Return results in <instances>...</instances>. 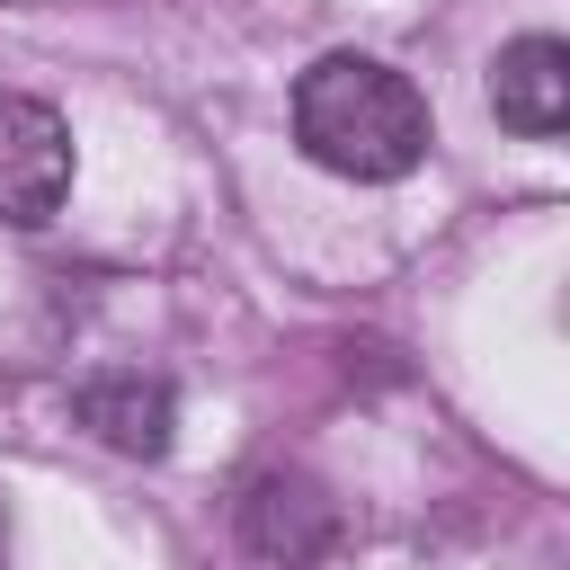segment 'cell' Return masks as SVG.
I'll use <instances>...</instances> for the list:
<instances>
[{
	"label": "cell",
	"instance_id": "cell-1",
	"mask_svg": "<svg viewBox=\"0 0 570 570\" xmlns=\"http://www.w3.org/2000/svg\"><path fill=\"white\" fill-rule=\"evenodd\" d=\"M294 142L330 178L383 187L428 160V98L374 53H321L294 80Z\"/></svg>",
	"mask_w": 570,
	"mask_h": 570
},
{
	"label": "cell",
	"instance_id": "cell-2",
	"mask_svg": "<svg viewBox=\"0 0 570 570\" xmlns=\"http://www.w3.org/2000/svg\"><path fill=\"white\" fill-rule=\"evenodd\" d=\"M71 196V125L27 98V89H0V214L9 223H53Z\"/></svg>",
	"mask_w": 570,
	"mask_h": 570
},
{
	"label": "cell",
	"instance_id": "cell-3",
	"mask_svg": "<svg viewBox=\"0 0 570 570\" xmlns=\"http://www.w3.org/2000/svg\"><path fill=\"white\" fill-rule=\"evenodd\" d=\"M240 543L267 561V570H312L330 543H338V508H330V490L312 481V472H258L249 490H240Z\"/></svg>",
	"mask_w": 570,
	"mask_h": 570
},
{
	"label": "cell",
	"instance_id": "cell-4",
	"mask_svg": "<svg viewBox=\"0 0 570 570\" xmlns=\"http://www.w3.org/2000/svg\"><path fill=\"white\" fill-rule=\"evenodd\" d=\"M71 419H80L98 445H116V454L160 463L169 436H178V392H169L160 374H89V383L71 392Z\"/></svg>",
	"mask_w": 570,
	"mask_h": 570
},
{
	"label": "cell",
	"instance_id": "cell-5",
	"mask_svg": "<svg viewBox=\"0 0 570 570\" xmlns=\"http://www.w3.org/2000/svg\"><path fill=\"white\" fill-rule=\"evenodd\" d=\"M490 107L508 134L525 142H552L570 125V45L561 36H517L499 62H490Z\"/></svg>",
	"mask_w": 570,
	"mask_h": 570
},
{
	"label": "cell",
	"instance_id": "cell-6",
	"mask_svg": "<svg viewBox=\"0 0 570 570\" xmlns=\"http://www.w3.org/2000/svg\"><path fill=\"white\" fill-rule=\"evenodd\" d=\"M0 570H9V517H0Z\"/></svg>",
	"mask_w": 570,
	"mask_h": 570
}]
</instances>
